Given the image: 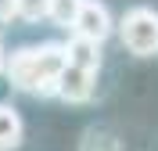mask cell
<instances>
[{"instance_id": "obj_1", "label": "cell", "mask_w": 158, "mask_h": 151, "mask_svg": "<svg viewBox=\"0 0 158 151\" xmlns=\"http://www.w3.org/2000/svg\"><path fill=\"white\" fill-rule=\"evenodd\" d=\"M69 65V54L61 43H40V47H18L7 54L4 76L11 86L22 94H40V97H58V79Z\"/></svg>"}, {"instance_id": "obj_2", "label": "cell", "mask_w": 158, "mask_h": 151, "mask_svg": "<svg viewBox=\"0 0 158 151\" xmlns=\"http://www.w3.org/2000/svg\"><path fill=\"white\" fill-rule=\"evenodd\" d=\"M122 47L137 58H155L158 54V11L155 7H133L118 22Z\"/></svg>"}, {"instance_id": "obj_3", "label": "cell", "mask_w": 158, "mask_h": 151, "mask_svg": "<svg viewBox=\"0 0 158 151\" xmlns=\"http://www.w3.org/2000/svg\"><path fill=\"white\" fill-rule=\"evenodd\" d=\"M97 94V69H83V65H65L58 79V97L69 101V104H83Z\"/></svg>"}, {"instance_id": "obj_4", "label": "cell", "mask_w": 158, "mask_h": 151, "mask_svg": "<svg viewBox=\"0 0 158 151\" xmlns=\"http://www.w3.org/2000/svg\"><path fill=\"white\" fill-rule=\"evenodd\" d=\"M72 29L79 32V36H86V40H108L111 36V11L101 4V0H83L79 4V15H76V22H72Z\"/></svg>"}, {"instance_id": "obj_5", "label": "cell", "mask_w": 158, "mask_h": 151, "mask_svg": "<svg viewBox=\"0 0 158 151\" xmlns=\"http://www.w3.org/2000/svg\"><path fill=\"white\" fill-rule=\"evenodd\" d=\"M65 54H69L72 65H83V69H101V43L97 40H86V36H72L65 43Z\"/></svg>"}, {"instance_id": "obj_6", "label": "cell", "mask_w": 158, "mask_h": 151, "mask_svg": "<svg viewBox=\"0 0 158 151\" xmlns=\"http://www.w3.org/2000/svg\"><path fill=\"white\" fill-rule=\"evenodd\" d=\"M25 137V126H22V115L11 104H0V151H15Z\"/></svg>"}, {"instance_id": "obj_7", "label": "cell", "mask_w": 158, "mask_h": 151, "mask_svg": "<svg viewBox=\"0 0 158 151\" xmlns=\"http://www.w3.org/2000/svg\"><path fill=\"white\" fill-rule=\"evenodd\" d=\"M79 4H83V0H50L47 4V18L69 29L72 22H76V15H79Z\"/></svg>"}, {"instance_id": "obj_8", "label": "cell", "mask_w": 158, "mask_h": 151, "mask_svg": "<svg viewBox=\"0 0 158 151\" xmlns=\"http://www.w3.org/2000/svg\"><path fill=\"white\" fill-rule=\"evenodd\" d=\"M15 4H18V18L40 22V18H47V4L50 0H15Z\"/></svg>"}, {"instance_id": "obj_9", "label": "cell", "mask_w": 158, "mask_h": 151, "mask_svg": "<svg viewBox=\"0 0 158 151\" xmlns=\"http://www.w3.org/2000/svg\"><path fill=\"white\" fill-rule=\"evenodd\" d=\"M11 18H18V4L15 0H0V22H11Z\"/></svg>"}, {"instance_id": "obj_10", "label": "cell", "mask_w": 158, "mask_h": 151, "mask_svg": "<svg viewBox=\"0 0 158 151\" xmlns=\"http://www.w3.org/2000/svg\"><path fill=\"white\" fill-rule=\"evenodd\" d=\"M4 69H7V50H4V43H0V76H4Z\"/></svg>"}]
</instances>
